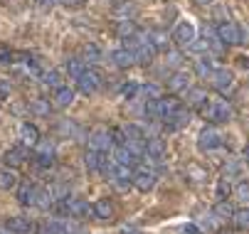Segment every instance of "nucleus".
I'll return each instance as SVG.
<instances>
[{
    "instance_id": "1",
    "label": "nucleus",
    "mask_w": 249,
    "mask_h": 234,
    "mask_svg": "<svg viewBox=\"0 0 249 234\" xmlns=\"http://www.w3.org/2000/svg\"><path fill=\"white\" fill-rule=\"evenodd\" d=\"M180 109V101L178 99H173V96H160V99H151V101H146V114L151 116V118H168L173 111H178Z\"/></svg>"
},
{
    "instance_id": "2",
    "label": "nucleus",
    "mask_w": 249,
    "mask_h": 234,
    "mask_svg": "<svg viewBox=\"0 0 249 234\" xmlns=\"http://www.w3.org/2000/svg\"><path fill=\"white\" fill-rule=\"evenodd\" d=\"M202 114H205V118L207 121H212V123H227L230 118H232V109H230V104H225V101H207L205 104V109H202Z\"/></svg>"
},
{
    "instance_id": "3",
    "label": "nucleus",
    "mask_w": 249,
    "mask_h": 234,
    "mask_svg": "<svg viewBox=\"0 0 249 234\" xmlns=\"http://www.w3.org/2000/svg\"><path fill=\"white\" fill-rule=\"evenodd\" d=\"M101 89V74L96 72V69H91V67H87V69L77 77V91H82V94H96Z\"/></svg>"
},
{
    "instance_id": "4",
    "label": "nucleus",
    "mask_w": 249,
    "mask_h": 234,
    "mask_svg": "<svg viewBox=\"0 0 249 234\" xmlns=\"http://www.w3.org/2000/svg\"><path fill=\"white\" fill-rule=\"evenodd\" d=\"M114 146V138H111V128H94L89 133V148L99 150V153H106V150H111Z\"/></svg>"
},
{
    "instance_id": "5",
    "label": "nucleus",
    "mask_w": 249,
    "mask_h": 234,
    "mask_svg": "<svg viewBox=\"0 0 249 234\" xmlns=\"http://www.w3.org/2000/svg\"><path fill=\"white\" fill-rule=\"evenodd\" d=\"M232 84H234V72H232V69H225V67H220V69H215V72L210 74V86L215 89V91H220V94L230 91Z\"/></svg>"
},
{
    "instance_id": "6",
    "label": "nucleus",
    "mask_w": 249,
    "mask_h": 234,
    "mask_svg": "<svg viewBox=\"0 0 249 234\" xmlns=\"http://www.w3.org/2000/svg\"><path fill=\"white\" fill-rule=\"evenodd\" d=\"M195 37H197V30H195V25H193L190 20L178 22V25H175V30H173V40H175L178 45H180V47H188Z\"/></svg>"
},
{
    "instance_id": "7",
    "label": "nucleus",
    "mask_w": 249,
    "mask_h": 234,
    "mask_svg": "<svg viewBox=\"0 0 249 234\" xmlns=\"http://www.w3.org/2000/svg\"><path fill=\"white\" fill-rule=\"evenodd\" d=\"M156 173L151 170V168H138V170H133V187L138 190V192H151L153 187H156Z\"/></svg>"
},
{
    "instance_id": "8",
    "label": "nucleus",
    "mask_w": 249,
    "mask_h": 234,
    "mask_svg": "<svg viewBox=\"0 0 249 234\" xmlns=\"http://www.w3.org/2000/svg\"><path fill=\"white\" fill-rule=\"evenodd\" d=\"M222 146V136L217 128H202L200 136H197V148L200 150H215Z\"/></svg>"
},
{
    "instance_id": "9",
    "label": "nucleus",
    "mask_w": 249,
    "mask_h": 234,
    "mask_svg": "<svg viewBox=\"0 0 249 234\" xmlns=\"http://www.w3.org/2000/svg\"><path fill=\"white\" fill-rule=\"evenodd\" d=\"M217 37L225 45H242V27L234 22H222L217 25Z\"/></svg>"
},
{
    "instance_id": "10",
    "label": "nucleus",
    "mask_w": 249,
    "mask_h": 234,
    "mask_svg": "<svg viewBox=\"0 0 249 234\" xmlns=\"http://www.w3.org/2000/svg\"><path fill=\"white\" fill-rule=\"evenodd\" d=\"M190 123V111L188 109H178V111H173L168 118H163V126L168 128V131H180V128H185Z\"/></svg>"
},
{
    "instance_id": "11",
    "label": "nucleus",
    "mask_w": 249,
    "mask_h": 234,
    "mask_svg": "<svg viewBox=\"0 0 249 234\" xmlns=\"http://www.w3.org/2000/svg\"><path fill=\"white\" fill-rule=\"evenodd\" d=\"M5 229L10 234H35L37 232V227H35V222H30L27 217H10L5 222Z\"/></svg>"
},
{
    "instance_id": "12",
    "label": "nucleus",
    "mask_w": 249,
    "mask_h": 234,
    "mask_svg": "<svg viewBox=\"0 0 249 234\" xmlns=\"http://www.w3.org/2000/svg\"><path fill=\"white\" fill-rule=\"evenodd\" d=\"M20 141H22V146H27V148H32V146H37L40 143V131H37V126L35 123H20Z\"/></svg>"
},
{
    "instance_id": "13",
    "label": "nucleus",
    "mask_w": 249,
    "mask_h": 234,
    "mask_svg": "<svg viewBox=\"0 0 249 234\" xmlns=\"http://www.w3.org/2000/svg\"><path fill=\"white\" fill-rule=\"evenodd\" d=\"M67 205H69V217H77V219L91 217V205L87 202V200L72 197V200H67Z\"/></svg>"
},
{
    "instance_id": "14",
    "label": "nucleus",
    "mask_w": 249,
    "mask_h": 234,
    "mask_svg": "<svg viewBox=\"0 0 249 234\" xmlns=\"http://www.w3.org/2000/svg\"><path fill=\"white\" fill-rule=\"evenodd\" d=\"M185 104L190 106V109H205V104H207V94H205V89H200V86H190L188 91H185Z\"/></svg>"
},
{
    "instance_id": "15",
    "label": "nucleus",
    "mask_w": 249,
    "mask_h": 234,
    "mask_svg": "<svg viewBox=\"0 0 249 234\" xmlns=\"http://www.w3.org/2000/svg\"><path fill=\"white\" fill-rule=\"evenodd\" d=\"M114 215H116V207L109 200H96L91 205V217H96V219H114Z\"/></svg>"
},
{
    "instance_id": "16",
    "label": "nucleus",
    "mask_w": 249,
    "mask_h": 234,
    "mask_svg": "<svg viewBox=\"0 0 249 234\" xmlns=\"http://www.w3.org/2000/svg\"><path fill=\"white\" fill-rule=\"evenodd\" d=\"M104 163H106V153H99V150H94V148L87 150L84 165H87L89 173H101V170H104Z\"/></svg>"
},
{
    "instance_id": "17",
    "label": "nucleus",
    "mask_w": 249,
    "mask_h": 234,
    "mask_svg": "<svg viewBox=\"0 0 249 234\" xmlns=\"http://www.w3.org/2000/svg\"><path fill=\"white\" fill-rule=\"evenodd\" d=\"M72 101H74V89H69V86L54 89V96H52L54 109H67V106H72Z\"/></svg>"
},
{
    "instance_id": "18",
    "label": "nucleus",
    "mask_w": 249,
    "mask_h": 234,
    "mask_svg": "<svg viewBox=\"0 0 249 234\" xmlns=\"http://www.w3.org/2000/svg\"><path fill=\"white\" fill-rule=\"evenodd\" d=\"M111 62L119 67V69H128V67H133V64H136V57H133V52H131V50L119 47V50H114V52H111Z\"/></svg>"
},
{
    "instance_id": "19",
    "label": "nucleus",
    "mask_w": 249,
    "mask_h": 234,
    "mask_svg": "<svg viewBox=\"0 0 249 234\" xmlns=\"http://www.w3.org/2000/svg\"><path fill=\"white\" fill-rule=\"evenodd\" d=\"M168 89L170 91H188L190 89V74L188 72H173L170 79H168Z\"/></svg>"
},
{
    "instance_id": "20",
    "label": "nucleus",
    "mask_w": 249,
    "mask_h": 234,
    "mask_svg": "<svg viewBox=\"0 0 249 234\" xmlns=\"http://www.w3.org/2000/svg\"><path fill=\"white\" fill-rule=\"evenodd\" d=\"M111 160H114V163H119V165H128V168H131L133 163H138V158L131 153V148H128L126 143L114 148V155H111Z\"/></svg>"
},
{
    "instance_id": "21",
    "label": "nucleus",
    "mask_w": 249,
    "mask_h": 234,
    "mask_svg": "<svg viewBox=\"0 0 249 234\" xmlns=\"http://www.w3.org/2000/svg\"><path fill=\"white\" fill-rule=\"evenodd\" d=\"M133 57H136V64H148V62L156 57V47L146 40V42H141V45L133 50Z\"/></svg>"
},
{
    "instance_id": "22",
    "label": "nucleus",
    "mask_w": 249,
    "mask_h": 234,
    "mask_svg": "<svg viewBox=\"0 0 249 234\" xmlns=\"http://www.w3.org/2000/svg\"><path fill=\"white\" fill-rule=\"evenodd\" d=\"M146 155L148 158H153V160H160V158H165V141L163 138H148L146 141Z\"/></svg>"
},
{
    "instance_id": "23",
    "label": "nucleus",
    "mask_w": 249,
    "mask_h": 234,
    "mask_svg": "<svg viewBox=\"0 0 249 234\" xmlns=\"http://www.w3.org/2000/svg\"><path fill=\"white\" fill-rule=\"evenodd\" d=\"M37 185H22L20 192H18V200H20V205H27V207H35V200H37Z\"/></svg>"
},
{
    "instance_id": "24",
    "label": "nucleus",
    "mask_w": 249,
    "mask_h": 234,
    "mask_svg": "<svg viewBox=\"0 0 249 234\" xmlns=\"http://www.w3.org/2000/svg\"><path fill=\"white\" fill-rule=\"evenodd\" d=\"M25 158H27L25 146H15V148H10V150L5 153V163L10 165V168H20V165L25 163Z\"/></svg>"
},
{
    "instance_id": "25",
    "label": "nucleus",
    "mask_w": 249,
    "mask_h": 234,
    "mask_svg": "<svg viewBox=\"0 0 249 234\" xmlns=\"http://www.w3.org/2000/svg\"><path fill=\"white\" fill-rule=\"evenodd\" d=\"M215 69H217L215 62H212L210 57H205V54L195 62V74H197V77H202V79H210V74L215 72Z\"/></svg>"
},
{
    "instance_id": "26",
    "label": "nucleus",
    "mask_w": 249,
    "mask_h": 234,
    "mask_svg": "<svg viewBox=\"0 0 249 234\" xmlns=\"http://www.w3.org/2000/svg\"><path fill=\"white\" fill-rule=\"evenodd\" d=\"M121 131H124V136H126V143L128 141H146V133H143V128H141L138 123H126Z\"/></svg>"
},
{
    "instance_id": "27",
    "label": "nucleus",
    "mask_w": 249,
    "mask_h": 234,
    "mask_svg": "<svg viewBox=\"0 0 249 234\" xmlns=\"http://www.w3.org/2000/svg\"><path fill=\"white\" fill-rule=\"evenodd\" d=\"M84 69H87V62H84V59H79V57H69V59H67V74H72L74 79H77Z\"/></svg>"
},
{
    "instance_id": "28",
    "label": "nucleus",
    "mask_w": 249,
    "mask_h": 234,
    "mask_svg": "<svg viewBox=\"0 0 249 234\" xmlns=\"http://www.w3.org/2000/svg\"><path fill=\"white\" fill-rule=\"evenodd\" d=\"M42 84H45L47 89H59V86H62V72H57V69L42 72Z\"/></svg>"
},
{
    "instance_id": "29",
    "label": "nucleus",
    "mask_w": 249,
    "mask_h": 234,
    "mask_svg": "<svg viewBox=\"0 0 249 234\" xmlns=\"http://www.w3.org/2000/svg\"><path fill=\"white\" fill-rule=\"evenodd\" d=\"M232 222H234V227H237V229H242V232H249V207H242V210H237V212L232 215Z\"/></svg>"
},
{
    "instance_id": "30",
    "label": "nucleus",
    "mask_w": 249,
    "mask_h": 234,
    "mask_svg": "<svg viewBox=\"0 0 249 234\" xmlns=\"http://www.w3.org/2000/svg\"><path fill=\"white\" fill-rule=\"evenodd\" d=\"M18 185V175L8 168H0V190H13Z\"/></svg>"
},
{
    "instance_id": "31",
    "label": "nucleus",
    "mask_w": 249,
    "mask_h": 234,
    "mask_svg": "<svg viewBox=\"0 0 249 234\" xmlns=\"http://www.w3.org/2000/svg\"><path fill=\"white\" fill-rule=\"evenodd\" d=\"M148 42L156 47V52L158 50H168V35H165V32H160V30L148 32Z\"/></svg>"
},
{
    "instance_id": "32",
    "label": "nucleus",
    "mask_w": 249,
    "mask_h": 234,
    "mask_svg": "<svg viewBox=\"0 0 249 234\" xmlns=\"http://www.w3.org/2000/svg\"><path fill=\"white\" fill-rule=\"evenodd\" d=\"M84 62H89V64H96V62H101V47L99 45H94V42H89V45H84Z\"/></svg>"
},
{
    "instance_id": "33",
    "label": "nucleus",
    "mask_w": 249,
    "mask_h": 234,
    "mask_svg": "<svg viewBox=\"0 0 249 234\" xmlns=\"http://www.w3.org/2000/svg\"><path fill=\"white\" fill-rule=\"evenodd\" d=\"M35 207H40V210H50L52 207V195L50 190H37V200H35Z\"/></svg>"
},
{
    "instance_id": "34",
    "label": "nucleus",
    "mask_w": 249,
    "mask_h": 234,
    "mask_svg": "<svg viewBox=\"0 0 249 234\" xmlns=\"http://www.w3.org/2000/svg\"><path fill=\"white\" fill-rule=\"evenodd\" d=\"M138 94H141V86H138L136 82H126V84L121 86V96L126 99V101H133Z\"/></svg>"
},
{
    "instance_id": "35",
    "label": "nucleus",
    "mask_w": 249,
    "mask_h": 234,
    "mask_svg": "<svg viewBox=\"0 0 249 234\" xmlns=\"http://www.w3.org/2000/svg\"><path fill=\"white\" fill-rule=\"evenodd\" d=\"M116 32H119V37H121V40H126V37L136 35V27H133V22H131V20H119Z\"/></svg>"
},
{
    "instance_id": "36",
    "label": "nucleus",
    "mask_w": 249,
    "mask_h": 234,
    "mask_svg": "<svg viewBox=\"0 0 249 234\" xmlns=\"http://www.w3.org/2000/svg\"><path fill=\"white\" fill-rule=\"evenodd\" d=\"M141 96H146V101H151V99H160L163 91H160L158 84H143L141 86Z\"/></svg>"
},
{
    "instance_id": "37",
    "label": "nucleus",
    "mask_w": 249,
    "mask_h": 234,
    "mask_svg": "<svg viewBox=\"0 0 249 234\" xmlns=\"http://www.w3.org/2000/svg\"><path fill=\"white\" fill-rule=\"evenodd\" d=\"M232 215H234V212H232V207H230L227 202H222V200H220V205L215 207V217L225 222V219H232Z\"/></svg>"
},
{
    "instance_id": "38",
    "label": "nucleus",
    "mask_w": 249,
    "mask_h": 234,
    "mask_svg": "<svg viewBox=\"0 0 249 234\" xmlns=\"http://www.w3.org/2000/svg\"><path fill=\"white\" fill-rule=\"evenodd\" d=\"M32 109H35V114H40V116H47V114L52 111V106L45 101V99H35V101H32Z\"/></svg>"
},
{
    "instance_id": "39",
    "label": "nucleus",
    "mask_w": 249,
    "mask_h": 234,
    "mask_svg": "<svg viewBox=\"0 0 249 234\" xmlns=\"http://www.w3.org/2000/svg\"><path fill=\"white\" fill-rule=\"evenodd\" d=\"M185 50H190V52H195V54H205V52H207V40H197V37H195Z\"/></svg>"
},
{
    "instance_id": "40",
    "label": "nucleus",
    "mask_w": 249,
    "mask_h": 234,
    "mask_svg": "<svg viewBox=\"0 0 249 234\" xmlns=\"http://www.w3.org/2000/svg\"><path fill=\"white\" fill-rule=\"evenodd\" d=\"M45 234H69V229H67V224H59V222H52V224H47V229H45Z\"/></svg>"
},
{
    "instance_id": "41",
    "label": "nucleus",
    "mask_w": 249,
    "mask_h": 234,
    "mask_svg": "<svg viewBox=\"0 0 249 234\" xmlns=\"http://www.w3.org/2000/svg\"><path fill=\"white\" fill-rule=\"evenodd\" d=\"M8 62H13V50L5 42H0V64H8Z\"/></svg>"
},
{
    "instance_id": "42",
    "label": "nucleus",
    "mask_w": 249,
    "mask_h": 234,
    "mask_svg": "<svg viewBox=\"0 0 249 234\" xmlns=\"http://www.w3.org/2000/svg\"><path fill=\"white\" fill-rule=\"evenodd\" d=\"M111 138H114V146H124L126 143V136L121 128H111Z\"/></svg>"
},
{
    "instance_id": "43",
    "label": "nucleus",
    "mask_w": 249,
    "mask_h": 234,
    "mask_svg": "<svg viewBox=\"0 0 249 234\" xmlns=\"http://www.w3.org/2000/svg\"><path fill=\"white\" fill-rule=\"evenodd\" d=\"M8 96H10V86H8V82H0V101H8Z\"/></svg>"
},
{
    "instance_id": "44",
    "label": "nucleus",
    "mask_w": 249,
    "mask_h": 234,
    "mask_svg": "<svg viewBox=\"0 0 249 234\" xmlns=\"http://www.w3.org/2000/svg\"><path fill=\"white\" fill-rule=\"evenodd\" d=\"M237 195H239V200H249V183H242L237 187Z\"/></svg>"
},
{
    "instance_id": "45",
    "label": "nucleus",
    "mask_w": 249,
    "mask_h": 234,
    "mask_svg": "<svg viewBox=\"0 0 249 234\" xmlns=\"http://www.w3.org/2000/svg\"><path fill=\"white\" fill-rule=\"evenodd\" d=\"M180 234H200V227H195V224H183V227H180Z\"/></svg>"
},
{
    "instance_id": "46",
    "label": "nucleus",
    "mask_w": 249,
    "mask_h": 234,
    "mask_svg": "<svg viewBox=\"0 0 249 234\" xmlns=\"http://www.w3.org/2000/svg\"><path fill=\"white\" fill-rule=\"evenodd\" d=\"M119 234H143V232H141L138 227H131V224H126V227H121V229H119Z\"/></svg>"
},
{
    "instance_id": "47",
    "label": "nucleus",
    "mask_w": 249,
    "mask_h": 234,
    "mask_svg": "<svg viewBox=\"0 0 249 234\" xmlns=\"http://www.w3.org/2000/svg\"><path fill=\"white\" fill-rule=\"evenodd\" d=\"M227 192H230V187H227V183L222 180V183H220V187H217V195H220V200H227Z\"/></svg>"
},
{
    "instance_id": "48",
    "label": "nucleus",
    "mask_w": 249,
    "mask_h": 234,
    "mask_svg": "<svg viewBox=\"0 0 249 234\" xmlns=\"http://www.w3.org/2000/svg\"><path fill=\"white\" fill-rule=\"evenodd\" d=\"M62 5H82V0H59Z\"/></svg>"
},
{
    "instance_id": "49",
    "label": "nucleus",
    "mask_w": 249,
    "mask_h": 234,
    "mask_svg": "<svg viewBox=\"0 0 249 234\" xmlns=\"http://www.w3.org/2000/svg\"><path fill=\"white\" fill-rule=\"evenodd\" d=\"M168 62H170V64H178V62H180V57H178V54H170Z\"/></svg>"
},
{
    "instance_id": "50",
    "label": "nucleus",
    "mask_w": 249,
    "mask_h": 234,
    "mask_svg": "<svg viewBox=\"0 0 249 234\" xmlns=\"http://www.w3.org/2000/svg\"><path fill=\"white\" fill-rule=\"evenodd\" d=\"M200 5H210V3H215V0H197Z\"/></svg>"
},
{
    "instance_id": "51",
    "label": "nucleus",
    "mask_w": 249,
    "mask_h": 234,
    "mask_svg": "<svg viewBox=\"0 0 249 234\" xmlns=\"http://www.w3.org/2000/svg\"><path fill=\"white\" fill-rule=\"evenodd\" d=\"M244 155H247V160H249V146H247V150H244Z\"/></svg>"
}]
</instances>
